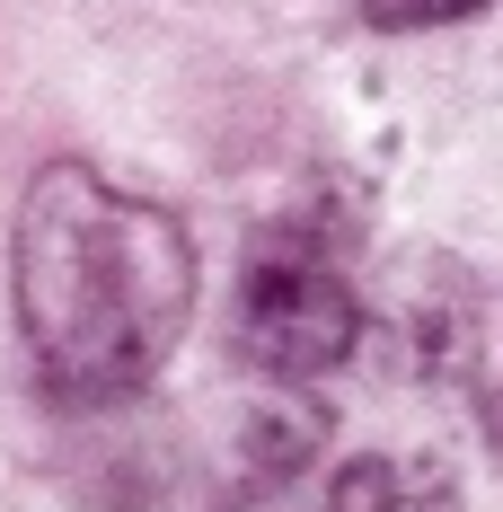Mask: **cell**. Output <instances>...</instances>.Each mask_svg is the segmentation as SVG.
Masks as SVG:
<instances>
[{
    "label": "cell",
    "instance_id": "6da1fadb",
    "mask_svg": "<svg viewBox=\"0 0 503 512\" xmlns=\"http://www.w3.org/2000/svg\"><path fill=\"white\" fill-rule=\"evenodd\" d=\"M9 292L45 398L124 407L168 371L195 318V239L168 204L80 159H53L18 204Z\"/></svg>",
    "mask_w": 503,
    "mask_h": 512
},
{
    "label": "cell",
    "instance_id": "7a4b0ae2",
    "mask_svg": "<svg viewBox=\"0 0 503 512\" xmlns=\"http://www.w3.org/2000/svg\"><path fill=\"white\" fill-rule=\"evenodd\" d=\"M239 354L265 371V380H318V371H336L353 362L362 345V292H353L345 274V248L327 239V230H265L248 256V274H239Z\"/></svg>",
    "mask_w": 503,
    "mask_h": 512
},
{
    "label": "cell",
    "instance_id": "3957f363",
    "mask_svg": "<svg viewBox=\"0 0 503 512\" xmlns=\"http://www.w3.org/2000/svg\"><path fill=\"white\" fill-rule=\"evenodd\" d=\"M477 274L451 265V256H424L406 274V301H398V345L406 371L424 380H468L477 371V345H486V318H477Z\"/></svg>",
    "mask_w": 503,
    "mask_h": 512
},
{
    "label": "cell",
    "instance_id": "277c9868",
    "mask_svg": "<svg viewBox=\"0 0 503 512\" xmlns=\"http://www.w3.org/2000/svg\"><path fill=\"white\" fill-rule=\"evenodd\" d=\"M309 512H459V477L442 460L353 451V460L309 477Z\"/></svg>",
    "mask_w": 503,
    "mask_h": 512
},
{
    "label": "cell",
    "instance_id": "5b68a950",
    "mask_svg": "<svg viewBox=\"0 0 503 512\" xmlns=\"http://www.w3.org/2000/svg\"><path fill=\"white\" fill-rule=\"evenodd\" d=\"M318 442H327V415L309 407L292 380H274V398L248 415V477H309L318 468Z\"/></svg>",
    "mask_w": 503,
    "mask_h": 512
},
{
    "label": "cell",
    "instance_id": "8992f818",
    "mask_svg": "<svg viewBox=\"0 0 503 512\" xmlns=\"http://www.w3.org/2000/svg\"><path fill=\"white\" fill-rule=\"evenodd\" d=\"M486 0H362V27L380 36H415V27H451V18H477Z\"/></svg>",
    "mask_w": 503,
    "mask_h": 512
},
{
    "label": "cell",
    "instance_id": "52a82bcc",
    "mask_svg": "<svg viewBox=\"0 0 503 512\" xmlns=\"http://www.w3.org/2000/svg\"><path fill=\"white\" fill-rule=\"evenodd\" d=\"M212 512H309V477H239Z\"/></svg>",
    "mask_w": 503,
    "mask_h": 512
}]
</instances>
